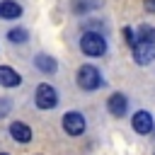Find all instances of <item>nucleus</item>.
Segmentation results:
<instances>
[{
    "mask_svg": "<svg viewBox=\"0 0 155 155\" xmlns=\"http://www.w3.org/2000/svg\"><path fill=\"white\" fill-rule=\"evenodd\" d=\"M63 131L68 136H80L85 131V116L80 111H68L63 116Z\"/></svg>",
    "mask_w": 155,
    "mask_h": 155,
    "instance_id": "4",
    "label": "nucleus"
},
{
    "mask_svg": "<svg viewBox=\"0 0 155 155\" xmlns=\"http://www.w3.org/2000/svg\"><path fill=\"white\" fill-rule=\"evenodd\" d=\"M80 48L87 56H102L107 51V41L99 31H85L82 39H80Z\"/></svg>",
    "mask_w": 155,
    "mask_h": 155,
    "instance_id": "1",
    "label": "nucleus"
},
{
    "mask_svg": "<svg viewBox=\"0 0 155 155\" xmlns=\"http://www.w3.org/2000/svg\"><path fill=\"white\" fill-rule=\"evenodd\" d=\"M19 15H22V7L15 0H2L0 2V17L2 19H17Z\"/></svg>",
    "mask_w": 155,
    "mask_h": 155,
    "instance_id": "10",
    "label": "nucleus"
},
{
    "mask_svg": "<svg viewBox=\"0 0 155 155\" xmlns=\"http://www.w3.org/2000/svg\"><path fill=\"white\" fill-rule=\"evenodd\" d=\"M124 36H126V44H128L131 48H133V46L138 44V36L133 34V29H131V27H124Z\"/></svg>",
    "mask_w": 155,
    "mask_h": 155,
    "instance_id": "14",
    "label": "nucleus"
},
{
    "mask_svg": "<svg viewBox=\"0 0 155 155\" xmlns=\"http://www.w3.org/2000/svg\"><path fill=\"white\" fill-rule=\"evenodd\" d=\"M7 39H10L12 44H24V41L29 39V34H27V29L17 27V29H10V31H7Z\"/></svg>",
    "mask_w": 155,
    "mask_h": 155,
    "instance_id": "13",
    "label": "nucleus"
},
{
    "mask_svg": "<svg viewBox=\"0 0 155 155\" xmlns=\"http://www.w3.org/2000/svg\"><path fill=\"white\" fill-rule=\"evenodd\" d=\"M34 102H36L39 109H53V107L58 104V92H56V87H51L48 82H41V85L36 87V92H34Z\"/></svg>",
    "mask_w": 155,
    "mask_h": 155,
    "instance_id": "2",
    "label": "nucleus"
},
{
    "mask_svg": "<svg viewBox=\"0 0 155 155\" xmlns=\"http://www.w3.org/2000/svg\"><path fill=\"white\" fill-rule=\"evenodd\" d=\"M19 82H22V78L17 70H12L10 65H0V85L2 87H17Z\"/></svg>",
    "mask_w": 155,
    "mask_h": 155,
    "instance_id": "9",
    "label": "nucleus"
},
{
    "mask_svg": "<svg viewBox=\"0 0 155 155\" xmlns=\"http://www.w3.org/2000/svg\"><path fill=\"white\" fill-rule=\"evenodd\" d=\"M107 109H109L111 116H124L126 109H128V99H126V94L114 92V94L109 97V102H107Z\"/></svg>",
    "mask_w": 155,
    "mask_h": 155,
    "instance_id": "7",
    "label": "nucleus"
},
{
    "mask_svg": "<svg viewBox=\"0 0 155 155\" xmlns=\"http://www.w3.org/2000/svg\"><path fill=\"white\" fill-rule=\"evenodd\" d=\"M0 155H7V153H0Z\"/></svg>",
    "mask_w": 155,
    "mask_h": 155,
    "instance_id": "16",
    "label": "nucleus"
},
{
    "mask_svg": "<svg viewBox=\"0 0 155 155\" xmlns=\"http://www.w3.org/2000/svg\"><path fill=\"white\" fill-rule=\"evenodd\" d=\"M10 136L17 143H29L31 140V128L27 124H22V121H15V124H10Z\"/></svg>",
    "mask_w": 155,
    "mask_h": 155,
    "instance_id": "8",
    "label": "nucleus"
},
{
    "mask_svg": "<svg viewBox=\"0 0 155 155\" xmlns=\"http://www.w3.org/2000/svg\"><path fill=\"white\" fill-rule=\"evenodd\" d=\"M131 126H133V131H136V133H140V136L150 133V131L155 128L153 114H150V111H145V109L136 111V114H133V119H131Z\"/></svg>",
    "mask_w": 155,
    "mask_h": 155,
    "instance_id": "5",
    "label": "nucleus"
},
{
    "mask_svg": "<svg viewBox=\"0 0 155 155\" xmlns=\"http://www.w3.org/2000/svg\"><path fill=\"white\" fill-rule=\"evenodd\" d=\"M78 85L82 87V90H97V87H102V75H99V70L94 68V65H82L80 70H78Z\"/></svg>",
    "mask_w": 155,
    "mask_h": 155,
    "instance_id": "3",
    "label": "nucleus"
},
{
    "mask_svg": "<svg viewBox=\"0 0 155 155\" xmlns=\"http://www.w3.org/2000/svg\"><path fill=\"white\" fill-rule=\"evenodd\" d=\"M143 7H145V12L155 15V0H143Z\"/></svg>",
    "mask_w": 155,
    "mask_h": 155,
    "instance_id": "15",
    "label": "nucleus"
},
{
    "mask_svg": "<svg viewBox=\"0 0 155 155\" xmlns=\"http://www.w3.org/2000/svg\"><path fill=\"white\" fill-rule=\"evenodd\" d=\"M138 41H145V44L155 46V27H150V24L138 27Z\"/></svg>",
    "mask_w": 155,
    "mask_h": 155,
    "instance_id": "12",
    "label": "nucleus"
},
{
    "mask_svg": "<svg viewBox=\"0 0 155 155\" xmlns=\"http://www.w3.org/2000/svg\"><path fill=\"white\" fill-rule=\"evenodd\" d=\"M153 58H155V46H153V44L138 41V44L133 46V61H136L138 65H148Z\"/></svg>",
    "mask_w": 155,
    "mask_h": 155,
    "instance_id": "6",
    "label": "nucleus"
},
{
    "mask_svg": "<svg viewBox=\"0 0 155 155\" xmlns=\"http://www.w3.org/2000/svg\"><path fill=\"white\" fill-rule=\"evenodd\" d=\"M34 65H36L41 73H56V61H53L51 56H46V53H39V56L34 58Z\"/></svg>",
    "mask_w": 155,
    "mask_h": 155,
    "instance_id": "11",
    "label": "nucleus"
}]
</instances>
